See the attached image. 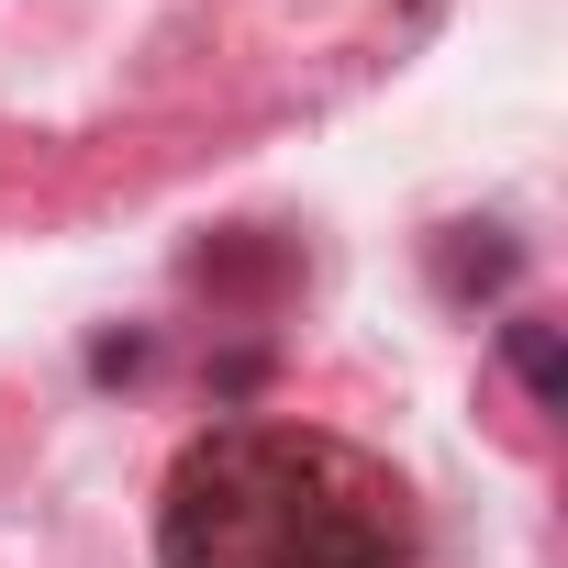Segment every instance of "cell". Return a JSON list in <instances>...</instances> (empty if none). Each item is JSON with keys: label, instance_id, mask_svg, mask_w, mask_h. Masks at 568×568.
<instances>
[{"label": "cell", "instance_id": "7a4b0ae2", "mask_svg": "<svg viewBox=\"0 0 568 568\" xmlns=\"http://www.w3.org/2000/svg\"><path fill=\"white\" fill-rule=\"evenodd\" d=\"M501 357H513V379H524V390H535L546 413L568 402V390H557V335H546L535 313H513V324H501Z\"/></svg>", "mask_w": 568, "mask_h": 568}, {"label": "cell", "instance_id": "6da1fadb", "mask_svg": "<svg viewBox=\"0 0 568 568\" xmlns=\"http://www.w3.org/2000/svg\"><path fill=\"white\" fill-rule=\"evenodd\" d=\"M168 568H402V490L324 435L223 424L168 468L156 513Z\"/></svg>", "mask_w": 568, "mask_h": 568}]
</instances>
